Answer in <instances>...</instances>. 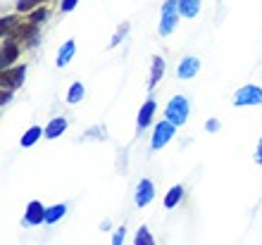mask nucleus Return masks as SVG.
Listing matches in <instances>:
<instances>
[{"label":"nucleus","mask_w":262,"mask_h":245,"mask_svg":"<svg viewBox=\"0 0 262 245\" xmlns=\"http://www.w3.org/2000/svg\"><path fill=\"white\" fill-rule=\"evenodd\" d=\"M165 117L174 124V126H184V124H186V117H188V100L184 96L172 98L169 105H167V109H165Z\"/></svg>","instance_id":"f03ea898"},{"label":"nucleus","mask_w":262,"mask_h":245,"mask_svg":"<svg viewBox=\"0 0 262 245\" xmlns=\"http://www.w3.org/2000/svg\"><path fill=\"white\" fill-rule=\"evenodd\" d=\"M174 126L169 119H165V122H160L158 126H155V131H152V141H150V148L152 150H160V148H165L169 141H172L174 136Z\"/></svg>","instance_id":"7ed1b4c3"},{"label":"nucleus","mask_w":262,"mask_h":245,"mask_svg":"<svg viewBox=\"0 0 262 245\" xmlns=\"http://www.w3.org/2000/svg\"><path fill=\"white\" fill-rule=\"evenodd\" d=\"M74 50H76V46H74V41H67L62 46V48H60V53H57V67H64V64H67L69 60H72V55H74Z\"/></svg>","instance_id":"f8f14e48"},{"label":"nucleus","mask_w":262,"mask_h":245,"mask_svg":"<svg viewBox=\"0 0 262 245\" xmlns=\"http://www.w3.org/2000/svg\"><path fill=\"white\" fill-rule=\"evenodd\" d=\"M255 160H257V164L262 167V138H260V143H257V152H255Z\"/></svg>","instance_id":"bb28decb"},{"label":"nucleus","mask_w":262,"mask_h":245,"mask_svg":"<svg viewBox=\"0 0 262 245\" xmlns=\"http://www.w3.org/2000/svg\"><path fill=\"white\" fill-rule=\"evenodd\" d=\"M179 7L184 17H195L200 10V0H179Z\"/></svg>","instance_id":"2eb2a0df"},{"label":"nucleus","mask_w":262,"mask_h":245,"mask_svg":"<svg viewBox=\"0 0 262 245\" xmlns=\"http://www.w3.org/2000/svg\"><path fill=\"white\" fill-rule=\"evenodd\" d=\"M46 221V207L41 203H29L27 214H24V226H38Z\"/></svg>","instance_id":"39448f33"},{"label":"nucleus","mask_w":262,"mask_h":245,"mask_svg":"<svg viewBox=\"0 0 262 245\" xmlns=\"http://www.w3.org/2000/svg\"><path fill=\"white\" fill-rule=\"evenodd\" d=\"M126 31H129V24H122V27L117 29V34H115V38L110 41V48H115V46H119V43H122V38L126 36Z\"/></svg>","instance_id":"4be33fe9"},{"label":"nucleus","mask_w":262,"mask_h":245,"mask_svg":"<svg viewBox=\"0 0 262 245\" xmlns=\"http://www.w3.org/2000/svg\"><path fill=\"white\" fill-rule=\"evenodd\" d=\"M41 133H43V131L38 129V126H31V129H29L27 133H24V138H21V145H24V148H29V145H34L36 141L41 138Z\"/></svg>","instance_id":"a211bd4d"},{"label":"nucleus","mask_w":262,"mask_h":245,"mask_svg":"<svg viewBox=\"0 0 262 245\" xmlns=\"http://www.w3.org/2000/svg\"><path fill=\"white\" fill-rule=\"evenodd\" d=\"M10 98H12V93H10V91H3V105H7Z\"/></svg>","instance_id":"cd10ccee"},{"label":"nucleus","mask_w":262,"mask_h":245,"mask_svg":"<svg viewBox=\"0 0 262 245\" xmlns=\"http://www.w3.org/2000/svg\"><path fill=\"white\" fill-rule=\"evenodd\" d=\"M181 195H184V188H181V186H174L172 191L167 193V197H165V207H167V210L177 207V205H179V200H181Z\"/></svg>","instance_id":"f3484780"},{"label":"nucleus","mask_w":262,"mask_h":245,"mask_svg":"<svg viewBox=\"0 0 262 245\" xmlns=\"http://www.w3.org/2000/svg\"><path fill=\"white\" fill-rule=\"evenodd\" d=\"M83 96H86V91H83V83H72L69 86V93H67V100L72 102V105H76V102H81Z\"/></svg>","instance_id":"dca6fc26"},{"label":"nucleus","mask_w":262,"mask_h":245,"mask_svg":"<svg viewBox=\"0 0 262 245\" xmlns=\"http://www.w3.org/2000/svg\"><path fill=\"white\" fill-rule=\"evenodd\" d=\"M14 24V17H3V36H5V29H10Z\"/></svg>","instance_id":"a878e982"},{"label":"nucleus","mask_w":262,"mask_h":245,"mask_svg":"<svg viewBox=\"0 0 262 245\" xmlns=\"http://www.w3.org/2000/svg\"><path fill=\"white\" fill-rule=\"evenodd\" d=\"M43 0H17V12H34V7Z\"/></svg>","instance_id":"aec40b11"},{"label":"nucleus","mask_w":262,"mask_h":245,"mask_svg":"<svg viewBox=\"0 0 262 245\" xmlns=\"http://www.w3.org/2000/svg\"><path fill=\"white\" fill-rule=\"evenodd\" d=\"M155 240H152V236L148 233V229L145 226H141L138 229V233H136V245H152Z\"/></svg>","instance_id":"6ab92c4d"},{"label":"nucleus","mask_w":262,"mask_h":245,"mask_svg":"<svg viewBox=\"0 0 262 245\" xmlns=\"http://www.w3.org/2000/svg\"><path fill=\"white\" fill-rule=\"evenodd\" d=\"M76 3H79V0H62V12H72L76 7Z\"/></svg>","instance_id":"5701e85b"},{"label":"nucleus","mask_w":262,"mask_h":245,"mask_svg":"<svg viewBox=\"0 0 262 245\" xmlns=\"http://www.w3.org/2000/svg\"><path fill=\"white\" fill-rule=\"evenodd\" d=\"M205 129L210 131V133H214V131H220V122H217V119H210V122L205 124Z\"/></svg>","instance_id":"b1692460"},{"label":"nucleus","mask_w":262,"mask_h":245,"mask_svg":"<svg viewBox=\"0 0 262 245\" xmlns=\"http://www.w3.org/2000/svg\"><path fill=\"white\" fill-rule=\"evenodd\" d=\"M24 74H27V67L24 64H19V67L10 69V72H3V81H5V86L10 83L12 88H17V86H21V81H24Z\"/></svg>","instance_id":"6e6552de"},{"label":"nucleus","mask_w":262,"mask_h":245,"mask_svg":"<svg viewBox=\"0 0 262 245\" xmlns=\"http://www.w3.org/2000/svg\"><path fill=\"white\" fill-rule=\"evenodd\" d=\"M112 243H115V245L124 243V229H117V233H115V238H112Z\"/></svg>","instance_id":"393cba45"},{"label":"nucleus","mask_w":262,"mask_h":245,"mask_svg":"<svg viewBox=\"0 0 262 245\" xmlns=\"http://www.w3.org/2000/svg\"><path fill=\"white\" fill-rule=\"evenodd\" d=\"M43 19H48V10H46V7L34 10V12H31V17H29V21H34V24H41Z\"/></svg>","instance_id":"412c9836"},{"label":"nucleus","mask_w":262,"mask_h":245,"mask_svg":"<svg viewBox=\"0 0 262 245\" xmlns=\"http://www.w3.org/2000/svg\"><path fill=\"white\" fill-rule=\"evenodd\" d=\"M198 69H200L198 57H184L181 64L177 67V76H179V79H193V76L198 74Z\"/></svg>","instance_id":"0eeeda50"},{"label":"nucleus","mask_w":262,"mask_h":245,"mask_svg":"<svg viewBox=\"0 0 262 245\" xmlns=\"http://www.w3.org/2000/svg\"><path fill=\"white\" fill-rule=\"evenodd\" d=\"M14 57H17V46H14L12 41H5L3 43V67H10L14 62Z\"/></svg>","instance_id":"4468645a"},{"label":"nucleus","mask_w":262,"mask_h":245,"mask_svg":"<svg viewBox=\"0 0 262 245\" xmlns=\"http://www.w3.org/2000/svg\"><path fill=\"white\" fill-rule=\"evenodd\" d=\"M155 197V186L148 179H141V184L136 186V205L138 207H145Z\"/></svg>","instance_id":"423d86ee"},{"label":"nucleus","mask_w":262,"mask_h":245,"mask_svg":"<svg viewBox=\"0 0 262 245\" xmlns=\"http://www.w3.org/2000/svg\"><path fill=\"white\" fill-rule=\"evenodd\" d=\"M64 129H67V119L64 117H53L43 133H46V138H57L64 133Z\"/></svg>","instance_id":"1a4fd4ad"},{"label":"nucleus","mask_w":262,"mask_h":245,"mask_svg":"<svg viewBox=\"0 0 262 245\" xmlns=\"http://www.w3.org/2000/svg\"><path fill=\"white\" fill-rule=\"evenodd\" d=\"M236 107H246V105H262V88L257 86H243L236 91L234 96Z\"/></svg>","instance_id":"20e7f679"},{"label":"nucleus","mask_w":262,"mask_h":245,"mask_svg":"<svg viewBox=\"0 0 262 245\" xmlns=\"http://www.w3.org/2000/svg\"><path fill=\"white\" fill-rule=\"evenodd\" d=\"M152 112H155V100H152V98H148V100L143 102L141 112H138V131H143L145 126L152 122Z\"/></svg>","instance_id":"9d476101"},{"label":"nucleus","mask_w":262,"mask_h":245,"mask_svg":"<svg viewBox=\"0 0 262 245\" xmlns=\"http://www.w3.org/2000/svg\"><path fill=\"white\" fill-rule=\"evenodd\" d=\"M43 3H46V0H43Z\"/></svg>","instance_id":"c85d7f7f"},{"label":"nucleus","mask_w":262,"mask_h":245,"mask_svg":"<svg viewBox=\"0 0 262 245\" xmlns=\"http://www.w3.org/2000/svg\"><path fill=\"white\" fill-rule=\"evenodd\" d=\"M165 74V60L162 57H152V69H150V81H148V88H155L158 81Z\"/></svg>","instance_id":"9b49d317"},{"label":"nucleus","mask_w":262,"mask_h":245,"mask_svg":"<svg viewBox=\"0 0 262 245\" xmlns=\"http://www.w3.org/2000/svg\"><path fill=\"white\" fill-rule=\"evenodd\" d=\"M179 0H167L162 5V17H160V36H169L179 21Z\"/></svg>","instance_id":"f257e3e1"},{"label":"nucleus","mask_w":262,"mask_h":245,"mask_svg":"<svg viewBox=\"0 0 262 245\" xmlns=\"http://www.w3.org/2000/svg\"><path fill=\"white\" fill-rule=\"evenodd\" d=\"M64 212H67V205H53L46 210V224H55L57 219L64 217Z\"/></svg>","instance_id":"ddd939ff"}]
</instances>
